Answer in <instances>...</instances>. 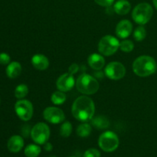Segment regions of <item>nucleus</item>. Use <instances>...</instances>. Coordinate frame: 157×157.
<instances>
[{
    "label": "nucleus",
    "instance_id": "f257e3e1",
    "mask_svg": "<svg viewBox=\"0 0 157 157\" xmlns=\"http://www.w3.org/2000/svg\"><path fill=\"white\" fill-rule=\"evenodd\" d=\"M71 113L74 117L81 123L91 121L95 113V104L94 101L87 97V95L78 97L73 103Z\"/></svg>",
    "mask_w": 157,
    "mask_h": 157
},
{
    "label": "nucleus",
    "instance_id": "f03ea898",
    "mask_svg": "<svg viewBox=\"0 0 157 157\" xmlns=\"http://www.w3.org/2000/svg\"><path fill=\"white\" fill-rule=\"evenodd\" d=\"M133 71L139 77L145 78L150 76L156 71L157 64L153 58L149 55H141L134 60Z\"/></svg>",
    "mask_w": 157,
    "mask_h": 157
},
{
    "label": "nucleus",
    "instance_id": "7ed1b4c3",
    "mask_svg": "<svg viewBox=\"0 0 157 157\" xmlns=\"http://www.w3.org/2000/svg\"><path fill=\"white\" fill-rule=\"evenodd\" d=\"M77 90L84 95L94 94L99 90L98 80L88 74H82L78 77L75 84Z\"/></svg>",
    "mask_w": 157,
    "mask_h": 157
},
{
    "label": "nucleus",
    "instance_id": "20e7f679",
    "mask_svg": "<svg viewBox=\"0 0 157 157\" xmlns=\"http://www.w3.org/2000/svg\"><path fill=\"white\" fill-rule=\"evenodd\" d=\"M153 15V7L149 3L142 2L135 6L132 12V18L136 24L144 25L150 21Z\"/></svg>",
    "mask_w": 157,
    "mask_h": 157
},
{
    "label": "nucleus",
    "instance_id": "39448f33",
    "mask_svg": "<svg viewBox=\"0 0 157 157\" xmlns=\"http://www.w3.org/2000/svg\"><path fill=\"white\" fill-rule=\"evenodd\" d=\"M120 144L119 137L113 131H106L100 136L98 145L103 151L112 153L118 148Z\"/></svg>",
    "mask_w": 157,
    "mask_h": 157
},
{
    "label": "nucleus",
    "instance_id": "423d86ee",
    "mask_svg": "<svg viewBox=\"0 0 157 157\" xmlns=\"http://www.w3.org/2000/svg\"><path fill=\"white\" fill-rule=\"evenodd\" d=\"M119 48V40L110 35L103 37L98 43V51L104 56H111L117 52Z\"/></svg>",
    "mask_w": 157,
    "mask_h": 157
},
{
    "label": "nucleus",
    "instance_id": "0eeeda50",
    "mask_svg": "<svg viewBox=\"0 0 157 157\" xmlns=\"http://www.w3.org/2000/svg\"><path fill=\"white\" fill-rule=\"evenodd\" d=\"M32 140L38 145H44L50 137V129L46 124L42 122L35 124L31 130Z\"/></svg>",
    "mask_w": 157,
    "mask_h": 157
},
{
    "label": "nucleus",
    "instance_id": "6e6552de",
    "mask_svg": "<svg viewBox=\"0 0 157 157\" xmlns=\"http://www.w3.org/2000/svg\"><path fill=\"white\" fill-rule=\"evenodd\" d=\"M15 110L17 116L23 121H29L33 116V105L31 101L21 99L15 104Z\"/></svg>",
    "mask_w": 157,
    "mask_h": 157
},
{
    "label": "nucleus",
    "instance_id": "1a4fd4ad",
    "mask_svg": "<svg viewBox=\"0 0 157 157\" xmlns=\"http://www.w3.org/2000/svg\"><path fill=\"white\" fill-rule=\"evenodd\" d=\"M104 74L109 79L113 81H119L125 76L126 68L122 63L118 61H112L105 67Z\"/></svg>",
    "mask_w": 157,
    "mask_h": 157
},
{
    "label": "nucleus",
    "instance_id": "9d476101",
    "mask_svg": "<svg viewBox=\"0 0 157 157\" xmlns=\"http://www.w3.org/2000/svg\"><path fill=\"white\" fill-rule=\"evenodd\" d=\"M43 117L48 123L52 124H59L65 121L64 111L58 107H46L43 111Z\"/></svg>",
    "mask_w": 157,
    "mask_h": 157
},
{
    "label": "nucleus",
    "instance_id": "9b49d317",
    "mask_svg": "<svg viewBox=\"0 0 157 157\" xmlns=\"http://www.w3.org/2000/svg\"><path fill=\"white\" fill-rule=\"evenodd\" d=\"M76 81L72 75L65 73L61 75L56 81V87L58 90L63 92L70 91L75 87Z\"/></svg>",
    "mask_w": 157,
    "mask_h": 157
},
{
    "label": "nucleus",
    "instance_id": "f8f14e48",
    "mask_svg": "<svg viewBox=\"0 0 157 157\" xmlns=\"http://www.w3.org/2000/svg\"><path fill=\"white\" fill-rule=\"evenodd\" d=\"M132 32H133V24L131 21L127 19L120 21L119 23L117 25L116 30H115L117 36L122 39L128 38L131 35Z\"/></svg>",
    "mask_w": 157,
    "mask_h": 157
},
{
    "label": "nucleus",
    "instance_id": "ddd939ff",
    "mask_svg": "<svg viewBox=\"0 0 157 157\" xmlns=\"http://www.w3.org/2000/svg\"><path fill=\"white\" fill-rule=\"evenodd\" d=\"M24 140L19 135H14L11 136L7 143L8 150L14 153H18L24 147Z\"/></svg>",
    "mask_w": 157,
    "mask_h": 157
},
{
    "label": "nucleus",
    "instance_id": "4468645a",
    "mask_svg": "<svg viewBox=\"0 0 157 157\" xmlns=\"http://www.w3.org/2000/svg\"><path fill=\"white\" fill-rule=\"evenodd\" d=\"M87 63L92 69L100 71L105 66V59L101 54L93 53L87 58Z\"/></svg>",
    "mask_w": 157,
    "mask_h": 157
},
{
    "label": "nucleus",
    "instance_id": "2eb2a0df",
    "mask_svg": "<svg viewBox=\"0 0 157 157\" xmlns=\"http://www.w3.org/2000/svg\"><path fill=\"white\" fill-rule=\"evenodd\" d=\"M32 64L38 71H44L49 67V60L42 54H36L32 58Z\"/></svg>",
    "mask_w": 157,
    "mask_h": 157
},
{
    "label": "nucleus",
    "instance_id": "dca6fc26",
    "mask_svg": "<svg viewBox=\"0 0 157 157\" xmlns=\"http://www.w3.org/2000/svg\"><path fill=\"white\" fill-rule=\"evenodd\" d=\"M21 70H22V68H21V65L19 62L12 61V62L9 63L6 67V75L8 76V78L14 79V78H16L17 77L19 76Z\"/></svg>",
    "mask_w": 157,
    "mask_h": 157
},
{
    "label": "nucleus",
    "instance_id": "f3484780",
    "mask_svg": "<svg viewBox=\"0 0 157 157\" xmlns=\"http://www.w3.org/2000/svg\"><path fill=\"white\" fill-rule=\"evenodd\" d=\"M131 9V4L127 0H118L113 5V11L120 15H125Z\"/></svg>",
    "mask_w": 157,
    "mask_h": 157
},
{
    "label": "nucleus",
    "instance_id": "a211bd4d",
    "mask_svg": "<svg viewBox=\"0 0 157 157\" xmlns=\"http://www.w3.org/2000/svg\"><path fill=\"white\" fill-rule=\"evenodd\" d=\"M91 124L94 127L98 130H105L110 127V121L107 117L104 115L94 116L91 119Z\"/></svg>",
    "mask_w": 157,
    "mask_h": 157
},
{
    "label": "nucleus",
    "instance_id": "6ab92c4d",
    "mask_svg": "<svg viewBox=\"0 0 157 157\" xmlns=\"http://www.w3.org/2000/svg\"><path fill=\"white\" fill-rule=\"evenodd\" d=\"M92 128L91 126L89 124H87V122H84L81 123L79 126L78 127L76 130L77 135L80 137H87V136H90V134L91 133Z\"/></svg>",
    "mask_w": 157,
    "mask_h": 157
},
{
    "label": "nucleus",
    "instance_id": "aec40b11",
    "mask_svg": "<svg viewBox=\"0 0 157 157\" xmlns=\"http://www.w3.org/2000/svg\"><path fill=\"white\" fill-rule=\"evenodd\" d=\"M41 152L38 144H29L25 148L24 153L27 157H38Z\"/></svg>",
    "mask_w": 157,
    "mask_h": 157
},
{
    "label": "nucleus",
    "instance_id": "412c9836",
    "mask_svg": "<svg viewBox=\"0 0 157 157\" xmlns=\"http://www.w3.org/2000/svg\"><path fill=\"white\" fill-rule=\"evenodd\" d=\"M67 100V97L64 92L61 90H57L52 94L51 97V101L55 105H61L64 104Z\"/></svg>",
    "mask_w": 157,
    "mask_h": 157
},
{
    "label": "nucleus",
    "instance_id": "4be33fe9",
    "mask_svg": "<svg viewBox=\"0 0 157 157\" xmlns=\"http://www.w3.org/2000/svg\"><path fill=\"white\" fill-rule=\"evenodd\" d=\"M29 94V87L25 84H21L15 89V96L17 99H24Z\"/></svg>",
    "mask_w": 157,
    "mask_h": 157
},
{
    "label": "nucleus",
    "instance_id": "5701e85b",
    "mask_svg": "<svg viewBox=\"0 0 157 157\" xmlns=\"http://www.w3.org/2000/svg\"><path fill=\"white\" fill-rule=\"evenodd\" d=\"M72 133V124L69 121H64L60 128V135L62 137L67 138L71 136Z\"/></svg>",
    "mask_w": 157,
    "mask_h": 157
},
{
    "label": "nucleus",
    "instance_id": "b1692460",
    "mask_svg": "<svg viewBox=\"0 0 157 157\" xmlns=\"http://www.w3.org/2000/svg\"><path fill=\"white\" fill-rule=\"evenodd\" d=\"M147 37V31L143 25L136 28L133 32V38L136 41H142Z\"/></svg>",
    "mask_w": 157,
    "mask_h": 157
},
{
    "label": "nucleus",
    "instance_id": "393cba45",
    "mask_svg": "<svg viewBox=\"0 0 157 157\" xmlns=\"http://www.w3.org/2000/svg\"><path fill=\"white\" fill-rule=\"evenodd\" d=\"M134 48V44L131 40H124L121 42H120V48L122 52L128 53V52H131Z\"/></svg>",
    "mask_w": 157,
    "mask_h": 157
},
{
    "label": "nucleus",
    "instance_id": "a878e982",
    "mask_svg": "<svg viewBox=\"0 0 157 157\" xmlns=\"http://www.w3.org/2000/svg\"><path fill=\"white\" fill-rule=\"evenodd\" d=\"M84 157H101V153L95 148H90L84 152Z\"/></svg>",
    "mask_w": 157,
    "mask_h": 157
},
{
    "label": "nucleus",
    "instance_id": "bb28decb",
    "mask_svg": "<svg viewBox=\"0 0 157 157\" xmlns=\"http://www.w3.org/2000/svg\"><path fill=\"white\" fill-rule=\"evenodd\" d=\"M10 56L7 53H5V52L0 53V64H2V65L9 64L10 63Z\"/></svg>",
    "mask_w": 157,
    "mask_h": 157
},
{
    "label": "nucleus",
    "instance_id": "cd10ccee",
    "mask_svg": "<svg viewBox=\"0 0 157 157\" xmlns=\"http://www.w3.org/2000/svg\"><path fill=\"white\" fill-rule=\"evenodd\" d=\"M94 1L102 7H110L114 2V0H94Z\"/></svg>",
    "mask_w": 157,
    "mask_h": 157
},
{
    "label": "nucleus",
    "instance_id": "c85d7f7f",
    "mask_svg": "<svg viewBox=\"0 0 157 157\" xmlns=\"http://www.w3.org/2000/svg\"><path fill=\"white\" fill-rule=\"evenodd\" d=\"M78 70H79V65L78 64H71L70 67H68V73L71 74V75H75L76 73H78Z\"/></svg>",
    "mask_w": 157,
    "mask_h": 157
},
{
    "label": "nucleus",
    "instance_id": "c756f323",
    "mask_svg": "<svg viewBox=\"0 0 157 157\" xmlns=\"http://www.w3.org/2000/svg\"><path fill=\"white\" fill-rule=\"evenodd\" d=\"M31 130L32 129H30L29 125H25L21 129V134L25 137H28L29 135H31Z\"/></svg>",
    "mask_w": 157,
    "mask_h": 157
},
{
    "label": "nucleus",
    "instance_id": "7c9ffc66",
    "mask_svg": "<svg viewBox=\"0 0 157 157\" xmlns=\"http://www.w3.org/2000/svg\"><path fill=\"white\" fill-rule=\"evenodd\" d=\"M44 150L47 152H51L53 150V145L49 142L45 143L44 144Z\"/></svg>",
    "mask_w": 157,
    "mask_h": 157
},
{
    "label": "nucleus",
    "instance_id": "2f4dec72",
    "mask_svg": "<svg viewBox=\"0 0 157 157\" xmlns=\"http://www.w3.org/2000/svg\"><path fill=\"white\" fill-rule=\"evenodd\" d=\"M153 3L154 5L155 8L157 9V0H153Z\"/></svg>",
    "mask_w": 157,
    "mask_h": 157
},
{
    "label": "nucleus",
    "instance_id": "473e14b6",
    "mask_svg": "<svg viewBox=\"0 0 157 157\" xmlns=\"http://www.w3.org/2000/svg\"><path fill=\"white\" fill-rule=\"evenodd\" d=\"M50 157H56L55 156H50Z\"/></svg>",
    "mask_w": 157,
    "mask_h": 157
},
{
    "label": "nucleus",
    "instance_id": "72a5a7b5",
    "mask_svg": "<svg viewBox=\"0 0 157 157\" xmlns=\"http://www.w3.org/2000/svg\"><path fill=\"white\" fill-rule=\"evenodd\" d=\"M69 157H76V156H69Z\"/></svg>",
    "mask_w": 157,
    "mask_h": 157
}]
</instances>
